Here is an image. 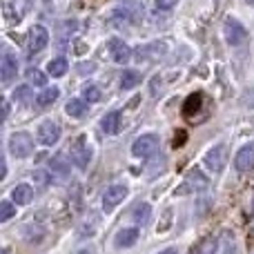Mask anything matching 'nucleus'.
Wrapping results in <instances>:
<instances>
[{"mask_svg": "<svg viewBox=\"0 0 254 254\" xmlns=\"http://www.w3.org/2000/svg\"><path fill=\"white\" fill-rule=\"evenodd\" d=\"M9 152L16 158H27L34 152V138H31L29 131H16L9 138Z\"/></svg>", "mask_w": 254, "mask_h": 254, "instance_id": "1", "label": "nucleus"}, {"mask_svg": "<svg viewBox=\"0 0 254 254\" xmlns=\"http://www.w3.org/2000/svg\"><path fill=\"white\" fill-rule=\"evenodd\" d=\"M127 185L125 183H114V185H110V188L105 190V194H103V212H114L116 207L121 205V203L125 201V196H127Z\"/></svg>", "mask_w": 254, "mask_h": 254, "instance_id": "2", "label": "nucleus"}, {"mask_svg": "<svg viewBox=\"0 0 254 254\" xmlns=\"http://www.w3.org/2000/svg\"><path fill=\"white\" fill-rule=\"evenodd\" d=\"M158 145H161L158 134H143L134 140V145H131V154H134L136 158H149L158 149Z\"/></svg>", "mask_w": 254, "mask_h": 254, "instance_id": "3", "label": "nucleus"}, {"mask_svg": "<svg viewBox=\"0 0 254 254\" xmlns=\"http://www.w3.org/2000/svg\"><path fill=\"white\" fill-rule=\"evenodd\" d=\"M69 154H71V161H74L76 167H80V170H87L89 161H92V147L87 145L85 136H78V138H76L74 143L69 145Z\"/></svg>", "mask_w": 254, "mask_h": 254, "instance_id": "4", "label": "nucleus"}, {"mask_svg": "<svg viewBox=\"0 0 254 254\" xmlns=\"http://www.w3.org/2000/svg\"><path fill=\"white\" fill-rule=\"evenodd\" d=\"M223 31H225V40H228L232 47H239V45H243L248 40V29L239 20H234V18L225 20Z\"/></svg>", "mask_w": 254, "mask_h": 254, "instance_id": "5", "label": "nucleus"}, {"mask_svg": "<svg viewBox=\"0 0 254 254\" xmlns=\"http://www.w3.org/2000/svg\"><path fill=\"white\" fill-rule=\"evenodd\" d=\"M49 43V34L43 25H36L34 29L29 31V40H27V54L34 56V54H40Z\"/></svg>", "mask_w": 254, "mask_h": 254, "instance_id": "6", "label": "nucleus"}, {"mask_svg": "<svg viewBox=\"0 0 254 254\" xmlns=\"http://www.w3.org/2000/svg\"><path fill=\"white\" fill-rule=\"evenodd\" d=\"M38 140L45 145V147H52L61 140V125L56 121H45L38 127Z\"/></svg>", "mask_w": 254, "mask_h": 254, "instance_id": "7", "label": "nucleus"}, {"mask_svg": "<svg viewBox=\"0 0 254 254\" xmlns=\"http://www.w3.org/2000/svg\"><path fill=\"white\" fill-rule=\"evenodd\" d=\"M225 163H228V147H225L223 143L214 145V147L205 154V165L210 167L212 172H221L225 167Z\"/></svg>", "mask_w": 254, "mask_h": 254, "instance_id": "8", "label": "nucleus"}, {"mask_svg": "<svg viewBox=\"0 0 254 254\" xmlns=\"http://www.w3.org/2000/svg\"><path fill=\"white\" fill-rule=\"evenodd\" d=\"M18 74V61L11 52L2 54V61H0V78H2L4 85H9Z\"/></svg>", "mask_w": 254, "mask_h": 254, "instance_id": "9", "label": "nucleus"}, {"mask_svg": "<svg viewBox=\"0 0 254 254\" xmlns=\"http://www.w3.org/2000/svg\"><path fill=\"white\" fill-rule=\"evenodd\" d=\"M234 165L239 172H252L254 170V143L243 145L234 156Z\"/></svg>", "mask_w": 254, "mask_h": 254, "instance_id": "10", "label": "nucleus"}, {"mask_svg": "<svg viewBox=\"0 0 254 254\" xmlns=\"http://www.w3.org/2000/svg\"><path fill=\"white\" fill-rule=\"evenodd\" d=\"M107 47H110V54H112V58H114V63H119V65H125V63H129L131 49H129V45H127L125 40L112 38L110 43H107Z\"/></svg>", "mask_w": 254, "mask_h": 254, "instance_id": "11", "label": "nucleus"}, {"mask_svg": "<svg viewBox=\"0 0 254 254\" xmlns=\"http://www.w3.org/2000/svg\"><path fill=\"white\" fill-rule=\"evenodd\" d=\"M205 188H207V179L198 170H192L188 174V181H185V183L181 185L176 192H179V194H188V192H198V190H205Z\"/></svg>", "mask_w": 254, "mask_h": 254, "instance_id": "12", "label": "nucleus"}, {"mask_svg": "<svg viewBox=\"0 0 254 254\" xmlns=\"http://www.w3.org/2000/svg\"><path fill=\"white\" fill-rule=\"evenodd\" d=\"M49 167H52V174L56 176V179H61V181H67L69 179V174H71V165H69V161H67L63 154L54 156L52 161H49Z\"/></svg>", "mask_w": 254, "mask_h": 254, "instance_id": "13", "label": "nucleus"}, {"mask_svg": "<svg viewBox=\"0 0 254 254\" xmlns=\"http://www.w3.org/2000/svg\"><path fill=\"white\" fill-rule=\"evenodd\" d=\"M136 241H138V230L136 228H125V230H121V232L116 234L114 246H116V250H125V248L134 246Z\"/></svg>", "mask_w": 254, "mask_h": 254, "instance_id": "14", "label": "nucleus"}, {"mask_svg": "<svg viewBox=\"0 0 254 254\" xmlns=\"http://www.w3.org/2000/svg\"><path fill=\"white\" fill-rule=\"evenodd\" d=\"M121 125H123V114H121V112H110V114H105L101 121L103 131H105V134H112V136L119 134Z\"/></svg>", "mask_w": 254, "mask_h": 254, "instance_id": "15", "label": "nucleus"}, {"mask_svg": "<svg viewBox=\"0 0 254 254\" xmlns=\"http://www.w3.org/2000/svg\"><path fill=\"white\" fill-rule=\"evenodd\" d=\"M167 52V45L163 43V40H156V43H149V45H145V47H140L138 49V56H140V61H154V58H158L161 54H165Z\"/></svg>", "mask_w": 254, "mask_h": 254, "instance_id": "16", "label": "nucleus"}, {"mask_svg": "<svg viewBox=\"0 0 254 254\" xmlns=\"http://www.w3.org/2000/svg\"><path fill=\"white\" fill-rule=\"evenodd\" d=\"M11 198L16 205H27V203H31V198H34V190L27 183H18L16 188L11 190Z\"/></svg>", "mask_w": 254, "mask_h": 254, "instance_id": "17", "label": "nucleus"}, {"mask_svg": "<svg viewBox=\"0 0 254 254\" xmlns=\"http://www.w3.org/2000/svg\"><path fill=\"white\" fill-rule=\"evenodd\" d=\"M105 20L110 27H125L127 22H129V13H127V9H123V7H114L107 13Z\"/></svg>", "mask_w": 254, "mask_h": 254, "instance_id": "18", "label": "nucleus"}, {"mask_svg": "<svg viewBox=\"0 0 254 254\" xmlns=\"http://www.w3.org/2000/svg\"><path fill=\"white\" fill-rule=\"evenodd\" d=\"M201 105H203V94L201 92L190 94L188 101H185V105H183V116L185 119H192V116L201 110Z\"/></svg>", "mask_w": 254, "mask_h": 254, "instance_id": "19", "label": "nucleus"}, {"mask_svg": "<svg viewBox=\"0 0 254 254\" xmlns=\"http://www.w3.org/2000/svg\"><path fill=\"white\" fill-rule=\"evenodd\" d=\"M131 219L138 225H147L149 219H152V205H149V203H138V205L131 210Z\"/></svg>", "mask_w": 254, "mask_h": 254, "instance_id": "20", "label": "nucleus"}, {"mask_svg": "<svg viewBox=\"0 0 254 254\" xmlns=\"http://www.w3.org/2000/svg\"><path fill=\"white\" fill-rule=\"evenodd\" d=\"M65 112L69 116H74V119H83V116L87 114V101H85V98H71V101L67 103Z\"/></svg>", "mask_w": 254, "mask_h": 254, "instance_id": "21", "label": "nucleus"}, {"mask_svg": "<svg viewBox=\"0 0 254 254\" xmlns=\"http://www.w3.org/2000/svg\"><path fill=\"white\" fill-rule=\"evenodd\" d=\"M140 80H143V76H140L138 71L125 69L123 74H121V89H131V87H136V85H140Z\"/></svg>", "mask_w": 254, "mask_h": 254, "instance_id": "22", "label": "nucleus"}, {"mask_svg": "<svg viewBox=\"0 0 254 254\" xmlns=\"http://www.w3.org/2000/svg\"><path fill=\"white\" fill-rule=\"evenodd\" d=\"M58 96H61V89L58 87H47L38 98H36V103H38V107H49Z\"/></svg>", "mask_w": 254, "mask_h": 254, "instance_id": "23", "label": "nucleus"}, {"mask_svg": "<svg viewBox=\"0 0 254 254\" xmlns=\"http://www.w3.org/2000/svg\"><path fill=\"white\" fill-rule=\"evenodd\" d=\"M67 69H69V65H67V61L63 56L61 58H54V61L49 63V67H47V71L54 76V78H58V76H65Z\"/></svg>", "mask_w": 254, "mask_h": 254, "instance_id": "24", "label": "nucleus"}, {"mask_svg": "<svg viewBox=\"0 0 254 254\" xmlns=\"http://www.w3.org/2000/svg\"><path fill=\"white\" fill-rule=\"evenodd\" d=\"M83 98L87 103H98L101 101V89L96 87V85H92V83H87V85H83Z\"/></svg>", "mask_w": 254, "mask_h": 254, "instance_id": "25", "label": "nucleus"}, {"mask_svg": "<svg viewBox=\"0 0 254 254\" xmlns=\"http://www.w3.org/2000/svg\"><path fill=\"white\" fill-rule=\"evenodd\" d=\"M13 101L20 103V105H27V103L31 101V87L29 85H20V87H16V92H13Z\"/></svg>", "mask_w": 254, "mask_h": 254, "instance_id": "26", "label": "nucleus"}, {"mask_svg": "<svg viewBox=\"0 0 254 254\" xmlns=\"http://www.w3.org/2000/svg\"><path fill=\"white\" fill-rule=\"evenodd\" d=\"M27 78H29V83L38 85V87H43V85L47 83V78H45V74L40 69H29L27 71Z\"/></svg>", "mask_w": 254, "mask_h": 254, "instance_id": "27", "label": "nucleus"}, {"mask_svg": "<svg viewBox=\"0 0 254 254\" xmlns=\"http://www.w3.org/2000/svg\"><path fill=\"white\" fill-rule=\"evenodd\" d=\"M13 214H16V210H13L11 203H9V201H2V203H0V221H2V223L11 219Z\"/></svg>", "mask_w": 254, "mask_h": 254, "instance_id": "28", "label": "nucleus"}, {"mask_svg": "<svg viewBox=\"0 0 254 254\" xmlns=\"http://www.w3.org/2000/svg\"><path fill=\"white\" fill-rule=\"evenodd\" d=\"M96 228H98V221H94L92 225L85 221V223L80 225V230H78V237H94V234H96Z\"/></svg>", "mask_w": 254, "mask_h": 254, "instance_id": "29", "label": "nucleus"}, {"mask_svg": "<svg viewBox=\"0 0 254 254\" xmlns=\"http://www.w3.org/2000/svg\"><path fill=\"white\" fill-rule=\"evenodd\" d=\"M216 252V241L214 239H205L201 246V250H198V254H214Z\"/></svg>", "mask_w": 254, "mask_h": 254, "instance_id": "30", "label": "nucleus"}, {"mask_svg": "<svg viewBox=\"0 0 254 254\" xmlns=\"http://www.w3.org/2000/svg\"><path fill=\"white\" fill-rule=\"evenodd\" d=\"M34 181H36V185H47L49 183V174L45 170H36L34 172Z\"/></svg>", "mask_w": 254, "mask_h": 254, "instance_id": "31", "label": "nucleus"}, {"mask_svg": "<svg viewBox=\"0 0 254 254\" xmlns=\"http://www.w3.org/2000/svg\"><path fill=\"white\" fill-rule=\"evenodd\" d=\"M170 221H172V212L170 210H165V219H163V223H158V232H167L170 230Z\"/></svg>", "mask_w": 254, "mask_h": 254, "instance_id": "32", "label": "nucleus"}, {"mask_svg": "<svg viewBox=\"0 0 254 254\" xmlns=\"http://www.w3.org/2000/svg\"><path fill=\"white\" fill-rule=\"evenodd\" d=\"M176 2H179V0H156V7L163 9V11H167V9H172Z\"/></svg>", "mask_w": 254, "mask_h": 254, "instance_id": "33", "label": "nucleus"}, {"mask_svg": "<svg viewBox=\"0 0 254 254\" xmlns=\"http://www.w3.org/2000/svg\"><path fill=\"white\" fill-rule=\"evenodd\" d=\"M158 85H163L161 76H154L152 78V96H158Z\"/></svg>", "mask_w": 254, "mask_h": 254, "instance_id": "34", "label": "nucleus"}, {"mask_svg": "<svg viewBox=\"0 0 254 254\" xmlns=\"http://www.w3.org/2000/svg\"><path fill=\"white\" fill-rule=\"evenodd\" d=\"M183 143H185V131H179L176 140H174V147H179V145H183Z\"/></svg>", "mask_w": 254, "mask_h": 254, "instance_id": "35", "label": "nucleus"}, {"mask_svg": "<svg viewBox=\"0 0 254 254\" xmlns=\"http://www.w3.org/2000/svg\"><path fill=\"white\" fill-rule=\"evenodd\" d=\"M7 116H9V103L2 101V119H7Z\"/></svg>", "mask_w": 254, "mask_h": 254, "instance_id": "36", "label": "nucleus"}, {"mask_svg": "<svg viewBox=\"0 0 254 254\" xmlns=\"http://www.w3.org/2000/svg\"><path fill=\"white\" fill-rule=\"evenodd\" d=\"M158 254H179V250H176V248H167V250H163V252H158Z\"/></svg>", "mask_w": 254, "mask_h": 254, "instance_id": "37", "label": "nucleus"}, {"mask_svg": "<svg viewBox=\"0 0 254 254\" xmlns=\"http://www.w3.org/2000/svg\"><path fill=\"white\" fill-rule=\"evenodd\" d=\"M94 65H80V71H92Z\"/></svg>", "mask_w": 254, "mask_h": 254, "instance_id": "38", "label": "nucleus"}, {"mask_svg": "<svg viewBox=\"0 0 254 254\" xmlns=\"http://www.w3.org/2000/svg\"><path fill=\"white\" fill-rule=\"evenodd\" d=\"M246 2H248V4H250V7H254V0H246Z\"/></svg>", "mask_w": 254, "mask_h": 254, "instance_id": "39", "label": "nucleus"}, {"mask_svg": "<svg viewBox=\"0 0 254 254\" xmlns=\"http://www.w3.org/2000/svg\"><path fill=\"white\" fill-rule=\"evenodd\" d=\"M2 254H7V250H2Z\"/></svg>", "mask_w": 254, "mask_h": 254, "instance_id": "40", "label": "nucleus"}]
</instances>
